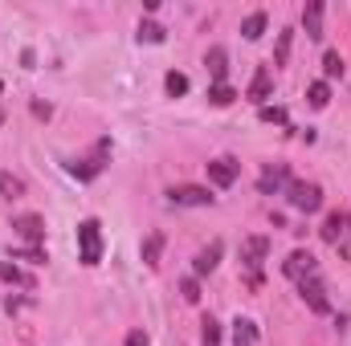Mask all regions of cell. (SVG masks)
I'll use <instances>...</instances> for the list:
<instances>
[{"mask_svg": "<svg viewBox=\"0 0 351 346\" xmlns=\"http://www.w3.org/2000/svg\"><path fill=\"white\" fill-rule=\"evenodd\" d=\"M286 200H290V208L294 212H319L323 208V187L319 183H306V179H290L286 183Z\"/></svg>", "mask_w": 351, "mask_h": 346, "instance_id": "cell-1", "label": "cell"}, {"mask_svg": "<svg viewBox=\"0 0 351 346\" xmlns=\"http://www.w3.org/2000/svg\"><path fill=\"white\" fill-rule=\"evenodd\" d=\"M78 257H82V265H98L102 261V224L98 220H82L78 224Z\"/></svg>", "mask_w": 351, "mask_h": 346, "instance_id": "cell-2", "label": "cell"}, {"mask_svg": "<svg viewBox=\"0 0 351 346\" xmlns=\"http://www.w3.org/2000/svg\"><path fill=\"white\" fill-rule=\"evenodd\" d=\"M282 273H286L290 281H306V277H315V273H319V261H315L311 249H294L290 257L282 261Z\"/></svg>", "mask_w": 351, "mask_h": 346, "instance_id": "cell-3", "label": "cell"}, {"mask_svg": "<svg viewBox=\"0 0 351 346\" xmlns=\"http://www.w3.org/2000/svg\"><path fill=\"white\" fill-rule=\"evenodd\" d=\"M265 253H269V241L265 237H245L241 241V265L250 269V285H258V269H262Z\"/></svg>", "mask_w": 351, "mask_h": 346, "instance_id": "cell-4", "label": "cell"}, {"mask_svg": "<svg viewBox=\"0 0 351 346\" xmlns=\"http://www.w3.org/2000/svg\"><path fill=\"white\" fill-rule=\"evenodd\" d=\"M168 204H172V208H204V204H213V196H208V187L180 183V187L168 191Z\"/></svg>", "mask_w": 351, "mask_h": 346, "instance_id": "cell-5", "label": "cell"}, {"mask_svg": "<svg viewBox=\"0 0 351 346\" xmlns=\"http://www.w3.org/2000/svg\"><path fill=\"white\" fill-rule=\"evenodd\" d=\"M12 232L21 237V241H29V245H45V220L37 216V212H25V216H12Z\"/></svg>", "mask_w": 351, "mask_h": 346, "instance_id": "cell-6", "label": "cell"}, {"mask_svg": "<svg viewBox=\"0 0 351 346\" xmlns=\"http://www.w3.org/2000/svg\"><path fill=\"white\" fill-rule=\"evenodd\" d=\"M298 293H302V302H306L315 314H327V310H331V302H327V285H323L319 273L306 277V281H298Z\"/></svg>", "mask_w": 351, "mask_h": 346, "instance_id": "cell-7", "label": "cell"}, {"mask_svg": "<svg viewBox=\"0 0 351 346\" xmlns=\"http://www.w3.org/2000/svg\"><path fill=\"white\" fill-rule=\"evenodd\" d=\"M286 183H290V168H286V163H265L262 175H258V191H262V196L286 191Z\"/></svg>", "mask_w": 351, "mask_h": 346, "instance_id": "cell-8", "label": "cell"}, {"mask_svg": "<svg viewBox=\"0 0 351 346\" xmlns=\"http://www.w3.org/2000/svg\"><path fill=\"white\" fill-rule=\"evenodd\" d=\"M237 175H241V163H237L233 155H217V159L208 163V179H213L217 187H233Z\"/></svg>", "mask_w": 351, "mask_h": 346, "instance_id": "cell-9", "label": "cell"}, {"mask_svg": "<svg viewBox=\"0 0 351 346\" xmlns=\"http://www.w3.org/2000/svg\"><path fill=\"white\" fill-rule=\"evenodd\" d=\"M110 155V139H98V147H94V155L82 159V163H70V175H78V179H94V175L102 172V159Z\"/></svg>", "mask_w": 351, "mask_h": 346, "instance_id": "cell-10", "label": "cell"}, {"mask_svg": "<svg viewBox=\"0 0 351 346\" xmlns=\"http://www.w3.org/2000/svg\"><path fill=\"white\" fill-rule=\"evenodd\" d=\"M319 232H323V241H327V245L348 241V237H351V212H331V216L323 220V228H319Z\"/></svg>", "mask_w": 351, "mask_h": 346, "instance_id": "cell-11", "label": "cell"}, {"mask_svg": "<svg viewBox=\"0 0 351 346\" xmlns=\"http://www.w3.org/2000/svg\"><path fill=\"white\" fill-rule=\"evenodd\" d=\"M302 29H306V37H311V41H319V37H323V0H311V4L302 8Z\"/></svg>", "mask_w": 351, "mask_h": 346, "instance_id": "cell-12", "label": "cell"}, {"mask_svg": "<svg viewBox=\"0 0 351 346\" xmlns=\"http://www.w3.org/2000/svg\"><path fill=\"white\" fill-rule=\"evenodd\" d=\"M204 66H208V74H213V82L221 86V82H225V74H229V53H225L221 45H213V49L204 53Z\"/></svg>", "mask_w": 351, "mask_h": 346, "instance_id": "cell-13", "label": "cell"}, {"mask_svg": "<svg viewBox=\"0 0 351 346\" xmlns=\"http://www.w3.org/2000/svg\"><path fill=\"white\" fill-rule=\"evenodd\" d=\"M217 261H221V241H208L200 253H196V261H192V269H196V277H204V273H213L217 269Z\"/></svg>", "mask_w": 351, "mask_h": 346, "instance_id": "cell-14", "label": "cell"}, {"mask_svg": "<svg viewBox=\"0 0 351 346\" xmlns=\"http://www.w3.org/2000/svg\"><path fill=\"white\" fill-rule=\"evenodd\" d=\"M269 90H274V74H269V70H258V74H254V82H250V98H254V102H258V106H265V98H269Z\"/></svg>", "mask_w": 351, "mask_h": 346, "instance_id": "cell-15", "label": "cell"}, {"mask_svg": "<svg viewBox=\"0 0 351 346\" xmlns=\"http://www.w3.org/2000/svg\"><path fill=\"white\" fill-rule=\"evenodd\" d=\"M233 346H258V322L237 318L233 322Z\"/></svg>", "mask_w": 351, "mask_h": 346, "instance_id": "cell-16", "label": "cell"}, {"mask_svg": "<svg viewBox=\"0 0 351 346\" xmlns=\"http://www.w3.org/2000/svg\"><path fill=\"white\" fill-rule=\"evenodd\" d=\"M0 281H8V285H25V289H33V277H29L25 269H16V265H12L8 257L0 261Z\"/></svg>", "mask_w": 351, "mask_h": 346, "instance_id": "cell-17", "label": "cell"}, {"mask_svg": "<svg viewBox=\"0 0 351 346\" xmlns=\"http://www.w3.org/2000/svg\"><path fill=\"white\" fill-rule=\"evenodd\" d=\"M160 253H164V232H147L143 237V265H160Z\"/></svg>", "mask_w": 351, "mask_h": 346, "instance_id": "cell-18", "label": "cell"}, {"mask_svg": "<svg viewBox=\"0 0 351 346\" xmlns=\"http://www.w3.org/2000/svg\"><path fill=\"white\" fill-rule=\"evenodd\" d=\"M0 196H4V200H21V196H25V179L12 175V172H0Z\"/></svg>", "mask_w": 351, "mask_h": 346, "instance_id": "cell-19", "label": "cell"}, {"mask_svg": "<svg viewBox=\"0 0 351 346\" xmlns=\"http://www.w3.org/2000/svg\"><path fill=\"white\" fill-rule=\"evenodd\" d=\"M143 45H160L164 37H168V29L164 25H156V21H139V33H135Z\"/></svg>", "mask_w": 351, "mask_h": 346, "instance_id": "cell-20", "label": "cell"}, {"mask_svg": "<svg viewBox=\"0 0 351 346\" xmlns=\"http://www.w3.org/2000/svg\"><path fill=\"white\" fill-rule=\"evenodd\" d=\"M241 33H245V41H258L265 33V12H250L245 25H241Z\"/></svg>", "mask_w": 351, "mask_h": 346, "instance_id": "cell-21", "label": "cell"}, {"mask_svg": "<svg viewBox=\"0 0 351 346\" xmlns=\"http://www.w3.org/2000/svg\"><path fill=\"white\" fill-rule=\"evenodd\" d=\"M306 102H311L315 110H323V106L331 102V86H327V82H311V90H306Z\"/></svg>", "mask_w": 351, "mask_h": 346, "instance_id": "cell-22", "label": "cell"}, {"mask_svg": "<svg viewBox=\"0 0 351 346\" xmlns=\"http://www.w3.org/2000/svg\"><path fill=\"white\" fill-rule=\"evenodd\" d=\"M200 338H204V346H221V322H217L213 314L200 322Z\"/></svg>", "mask_w": 351, "mask_h": 346, "instance_id": "cell-23", "label": "cell"}, {"mask_svg": "<svg viewBox=\"0 0 351 346\" xmlns=\"http://www.w3.org/2000/svg\"><path fill=\"white\" fill-rule=\"evenodd\" d=\"M233 98H237V90H233V86H225V82L208 90V102H213V106H233Z\"/></svg>", "mask_w": 351, "mask_h": 346, "instance_id": "cell-24", "label": "cell"}, {"mask_svg": "<svg viewBox=\"0 0 351 346\" xmlns=\"http://www.w3.org/2000/svg\"><path fill=\"white\" fill-rule=\"evenodd\" d=\"M290 41H294V33H290V29H282V33H278V53H274V66H286V57H290Z\"/></svg>", "mask_w": 351, "mask_h": 346, "instance_id": "cell-25", "label": "cell"}, {"mask_svg": "<svg viewBox=\"0 0 351 346\" xmlns=\"http://www.w3.org/2000/svg\"><path fill=\"white\" fill-rule=\"evenodd\" d=\"M323 74L327 78H343V57L331 49V53H323Z\"/></svg>", "mask_w": 351, "mask_h": 346, "instance_id": "cell-26", "label": "cell"}, {"mask_svg": "<svg viewBox=\"0 0 351 346\" xmlns=\"http://www.w3.org/2000/svg\"><path fill=\"white\" fill-rule=\"evenodd\" d=\"M8 261H29V265H45V249H37V245H29V249H16Z\"/></svg>", "mask_w": 351, "mask_h": 346, "instance_id": "cell-27", "label": "cell"}, {"mask_svg": "<svg viewBox=\"0 0 351 346\" xmlns=\"http://www.w3.org/2000/svg\"><path fill=\"white\" fill-rule=\"evenodd\" d=\"M164 86H168V94H172V98H180V94H188V78H184V74H168V78H164Z\"/></svg>", "mask_w": 351, "mask_h": 346, "instance_id": "cell-28", "label": "cell"}, {"mask_svg": "<svg viewBox=\"0 0 351 346\" xmlns=\"http://www.w3.org/2000/svg\"><path fill=\"white\" fill-rule=\"evenodd\" d=\"M180 293H184V302H200V285H196V277H184V281H180Z\"/></svg>", "mask_w": 351, "mask_h": 346, "instance_id": "cell-29", "label": "cell"}, {"mask_svg": "<svg viewBox=\"0 0 351 346\" xmlns=\"http://www.w3.org/2000/svg\"><path fill=\"white\" fill-rule=\"evenodd\" d=\"M258 114H262V122H282V127H286V110H282V106H262Z\"/></svg>", "mask_w": 351, "mask_h": 346, "instance_id": "cell-30", "label": "cell"}, {"mask_svg": "<svg viewBox=\"0 0 351 346\" xmlns=\"http://www.w3.org/2000/svg\"><path fill=\"white\" fill-rule=\"evenodd\" d=\"M127 346H152V338H147V334H143V330L135 326V330L127 334Z\"/></svg>", "mask_w": 351, "mask_h": 346, "instance_id": "cell-31", "label": "cell"}, {"mask_svg": "<svg viewBox=\"0 0 351 346\" xmlns=\"http://www.w3.org/2000/svg\"><path fill=\"white\" fill-rule=\"evenodd\" d=\"M335 249H339V257H343V261H351V237H348V241H339Z\"/></svg>", "mask_w": 351, "mask_h": 346, "instance_id": "cell-32", "label": "cell"}, {"mask_svg": "<svg viewBox=\"0 0 351 346\" xmlns=\"http://www.w3.org/2000/svg\"><path fill=\"white\" fill-rule=\"evenodd\" d=\"M0 90H4V86H0Z\"/></svg>", "mask_w": 351, "mask_h": 346, "instance_id": "cell-33", "label": "cell"}]
</instances>
